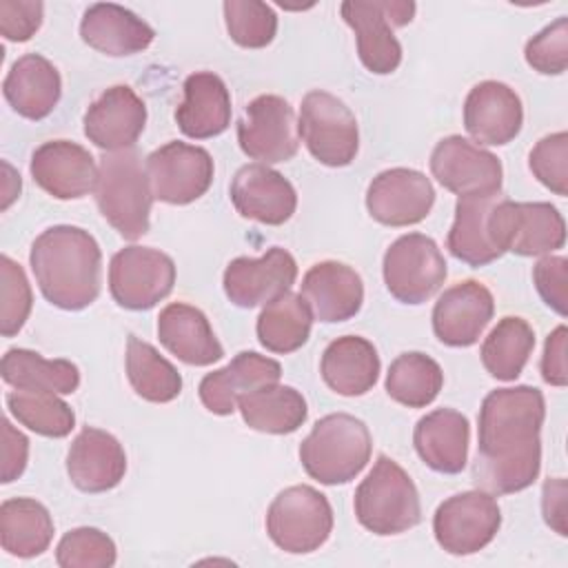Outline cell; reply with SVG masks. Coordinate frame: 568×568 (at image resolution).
I'll use <instances>...</instances> for the list:
<instances>
[{"label": "cell", "instance_id": "6da1fadb", "mask_svg": "<svg viewBox=\"0 0 568 568\" xmlns=\"http://www.w3.org/2000/svg\"><path fill=\"white\" fill-rule=\"evenodd\" d=\"M546 402L535 386L490 390L479 408L475 484L490 495L528 488L541 468V424Z\"/></svg>", "mask_w": 568, "mask_h": 568}, {"label": "cell", "instance_id": "7a4b0ae2", "mask_svg": "<svg viewBox=\"0 0 568 568\" xmlns=\"http://www.w3.org/2000/svg\"><path fill=\"white\" fill-rule=\"evenodd\" d=\"M36 282L58 308L82 311L100 295L102 253L95 237L71 224L42 231L29 253Z\"/></svg>", "mask_w": 568, "mask_h": 568}, {"label": "cell", "instance_id": "3957f363", "mask_svg": "<svg viewBox=\"0 0 568 568\" xmlns=\"http://www.w3.org/2000/svg\"><path fill=\"white\" fill-rule=\"evenodd\" d=\"M371 450L373 439L362 419L348 413H331L300 444V462L315 481L337 486L348 484L364 470Z\"/></svg>", "mask_w": 568, "mask_h": 568}, {"label": "cell", "instance_id": "277c9868", "mask_svg": "<svg viewBox=\"0 0 568 568\" xmlns=\"http://www.w3.org/2000/svg\"><path fill=\"white\" fill-rule=\"evenodd\" d=\"M93 193L102 217L124 240L133 242L149 231L153 193L135 149L111 151L100 158Z\"/></svg>", "mask_w": 568, "mask_h": 568}, {"label": "cell", "instance_id": "5b68a950", "mask_svg": "<svg viewBox=\"0 0 568 568\" xmlns=\"http://www.w3.org/2000/svg\"><path fill=\"white\" fill-rule=\"evenodd\" d=\"M355 517L375 535H399L422 521L419 493L408 473L390 457L379 455L355 490Z\"/></svg>", "mask_w": 568, "mask_h": 568}, {"label": "cell", "instance_id": "8992f818", "mask_svg": "<svg viewBox=\"0 0 568 568\" xmlns=\"http://www.w3.org/2000/svg\"><path fill=\"white\" fill-rule=\"evenodd\" d=\"M333 530V508L320 490L300 484L284 488L266 510L271 541L291 555H306L326 544Z\"/></svg>", "mask_w": 568, "mask_h": 568}, {"label": "cell", "instance_id": "52a82bcc", "mask_svg": "<svg viewBox=\"0 0 568 568\" xmlns=\"http://www.w3.org/2000/svg\"><path fill=\"white\" fill-rule=\"evenodd\" d=\"M344 22L355 31L362 64L377 75L393 73L402 62V44L393 27H404L415 16V2L346 0L339 7Z\"/></svg>", "mask_w": 568, "mask_h": 568}, {"label": "cell", "instance_id": "ba28073f", "mask_svg": "<svg viewBox=\"0 0 568 568\" xmlns=\"http://www.w3.org/2000/svg\"><path fill=\"white\" fill-rule=\"evenodd\" d=\"M300 138L308 153L326 166H348L359 149L353 111L328 91H308L300 106Z\"/></svg>", "mask_w": 568, "mask_h": 568}, {"label": "cell", "instance_id": "9c48e42d", "mask_svg": "<svg viewBox=\"0 0 568 568\" xmlns=\"http://www.w3.org/2000/svg\"><path fill=\"white\" fill-rule=\"evenodd\" d=\"M384 284L402 304H424L446 280V260L433 237L406 233L384 253Z\"/></svg>", "mask_w": 568, "mask_h": 568}, {"label": "cell", "instance_id": "30bf717a", "mask_svg": "<svg viewBox=\"0 0 568 568\" xmlns=\"http://www.w3.org/2000/svg\"><path fill=\"white\" fill-rule=\"evenodd\" d=\"M490 231L501 253L544 255L566 244V222L550 202H513L506 195L490 213Z\"/></svg>", "mask_w": 568, "mask_h": 568}, {"label": "cell", "instance_id": "8fae6325", "mask_svg": "<svg viewBox=\"0 0 568 568\" xmlns=\"http://www.w3.org/2000/svg\"><path fill=\"white\" fill-rule=\"evenodd\" d=\"M175 284L173 260L151 246H126L111 257L109 291L118 306L129 311L153 308Z\"/></svg>", "mask_w": 568, "mask_h": 568}, {"label": "cell", "instance_id": "7c38bea8", "mask_svg": "<svg viewBox=\"0 0 568 568\" xmlns=\"http://www.w3.org/2000/svg\"><path fill=\"white\" fill-rule=\"evenodd\" d=\"M499 526V504L481 488L444 499L433 517L435 539L450 555L479 552L495 539Z\"/></svg>", "mask_w": 568, "mask_h": 568}, {"label": "cell", "instance_id": "4fadbf2b", "mask_svg": "<svg viewBox=\"0 0 568 568\" xmlns=\"http://www.w3.org/2000/svg\"><path fill=\"white\" fill-rule=\"evenodd\" d=\"M146 178L153 200L189 204L202 197L213 182V158L206 149L186 142H166L146 158Z\"/></svg>", "mask_w": 568, "mask_h": 568}, {"label": "cell", "instance_id": "5bb4252c", "mask_svg": "<svg viewBox=\"0 0 568 568\" xmlns=\"http://www.w3.org/2000/svg\"><path fill=\"white\" fill-rule=\"evenodd\" d=\"M240 149L260 164L286 162L297 153L300 131L293 106L280 95H257L237 122Z\"/></svg>", "mask_w": 568, "mask_h": 568}, {"label": "cell", "instance_id": "9a60e30c", "mask_svg": "<svg viewBox=\"0 0 568 568\" xmlns=\"http://www.w3.org/2000/svg\"><path fill=\"white\" fill-rule=\"evenodd\" d=\"M430 173L444 189L459 197L497 193L501 191L504 178L499 158L462 135H448L435 144Z\"/></svg>", "mask_w": 568, "mask_h": 568}, {"label": "cell", "instance_id": "2e32d148", "mask_svg": "<svg viewBox=\"0 0 568 568\" xmlns=\"http://www.w3.org/2000/svg\"><path fill=\"white\" fill-rule=\"evenodd\" d=\"M435 204L430 180L415 169H386L366 191V209L384 226H410L422 222Z\"/></svg>", "mask_w": 568, "mask_h": 568}, {"label": "cell", "instance_id": "e0dca14e", "mask_svg": "<svg viewBox=\"0 0 568 568\" xmlns=\"http://www.w3.org/2000/svg\"><path fill=\"white\" fill-rule=\"evenodd\" d=\"M297 277L293 255L280 246L268 248L262 257H235L229 262L222 284L226 297L240 308L266 306L288 293Z\"/></svg>", "mask_w": 568, "mask_h": 568}, {"label": "cell", "instance_id": "ac0fdd59", "mask_svg": "<svg viewBox=\"0 0 568 568\" xmlns=\"http://www.w3.org/2000/svg\"><path fill=\"white\" fill-rule=\"evenodd\" d=\"M98 164L93 155L69 140H49L31 155L33 182L58 200H78L95 189Z\"/></svg>", "mask_w": 568, "mask_h": 568}, {"label": "cell", "instance_id": "d6986e66", "mask_svg": "<svg viewBox=\"0 0 568 568\" xmlns=\"http://www.w3.org/2000/svg\"><path fill=\"white\" fill-rule=\"evenodd\" d=\"M493 293L477 280L459 282L446 288L433 308L435 337L455 348L475 344L493 320Z\"/></svg>", "mask_w": 568, "mask_h": 568}, {"label": "cell", "instance_id": "ffe728a7", "mask_svg": "<svg viewBox=\"0 0 568 568\" xmlns=\"http://www.w3.org/2000/svg\"><path fill=\"white\" fill-rule=\"evenodd\" d=\"M524 124V106L515 89L497 80L475 84L464 102V126L468 135L488 146L515 140Z\"/></svg>", "mask_w": 568, "mask_h": 568}, {"label": "cell", "instance_id": "44dd1931", "mask_svg": "<svg viewBox=\"0 0 568 568\" xmlns=\"http://www.w3.org/2000/svg\"><path fill=\"white\" fill-rule=\"evenodd\" d=\"M146 124V106L126 84L106 89L84 113V135L104 153L133 149Z\"/></svg>", "mask_w": 568, "mask_h": 568}, {"label": "cell", "instance_id": "7402d4cb", "mask_svg": "<svg viewBox=\"0 0 568 568\" xmlns=\"http://www.w3.org/2000/svg\"><path fill=\"white\" fill-rule=\"evenodd\" d=\"M231 202L242 217L280 226L295 213L297 193L293 184L266 164L242 166L231 182Z\"/></svg>", "mask_w": 568, "mask_h": 568}, {"label": "cell", "instance_id": "603a6c76", "mask_svg": "<svg viewBox=\"0 0 568 568\" xmlns=\"http://www.w3.org/2000/svg\"><path fill=\"white\" fill-rule=\"evenodd\" d=\"M71 484L82 493H104L115 488L126 473L122 444L106 430L84 426L67 455Z\"/></svg>", "mask_w": 568, "mask_h": 568}, {"label": "cell", "instance_id": "cb8c5ba5", "mask_svg": "<svg viewBox=\"0 0 568 568\" xmlns=\"http://www.w3.org/2000/svg\"><path fill=\"white\" fill-rule=\"evenodd\" d=\"M282 377L280 362L255 351L237 353L226 366L209 373L200 382V399L213 415H231L237 399L255 388L277 384Z\"/></svg>", "mask_w": 568, "mask_h": 568}, {"label": "cell", "instance_id": "d4e9b609", "mask_svg": "<svg viewBox=\"0 0 568 568\" xmlns=\"http://www.w3.org/2000/svg\"><path fill=\"white\" fill-rule=\"evenodd\" d=\"M315 320L335 324L359 313L364 302L362 277L342 262H320L311 266L302 280V293Z\"/></svg>", "mask_w": 568, "mask_h": 568}, {"label": "cell", "instance_id": "484cf974", "mask_svg": "<svg viewBox=\"0 0 568 568\" xmlns=\"http://www.w3.org/2000/svg\"><path fill=\"white\" fill-rule=\"evenodd\" d=\"M184 100L175 109V122L186 138L206 140L231 124V93L224 80L211 71H195L184 80Z\"/></svg>", "mask_w": 568, "mask_h": 568}, {"label": "cell", "instance_id": "4316f807", "mask_svg": "<svg viewBox=\"0 0 568 568\" xmlns=\"http://www.w3.org/2000/svg\"><path fill=\"white\" fill-rule=\"evenodd\" d=\"M470 426L455 408H437L424 415L413 433V444L422 462L435 473L457 475L468 462Z\"/></svg>", "mask_w": 568, "mask_h": 568}, {"label": "cell", "instance_id": "83f0119b", "mask_svg": "<svg viewBox=\"0 0 568 568\" xmlns=\"http://www.w3.org/2000/svg\"><path fill=\"white\" fill-rule=\"evenodd\" d=\"M80 36L91 49L122 58L144 51L153 42L155 31L124 7L113 2H98L84 11Z\"/></svg>", "mask_w": 568, "mask_h": 568}, {"label": "cell", "instance_id": "f1b7e54d", "mask_svg": "<svg viewBox=\"0 0 568 568\" xmlns=\"http://www.w3.org/2000/svg\"><path fill=\"white\" fill-rule=\"evenodd\" d=\"M158 337L169 353L191 366H209L224 357L206 315L184 302H173L160 311Z\"/></svg>", "mask_w": 568, "mask_h": 568}, {"label": "cell", "instance_id": "f546056e", "mask_svg": "<svg viewBox=\"0 0 568 568\" xmlns=\"http://www.w3.org/2000/svg\"><path fill=\"white\" fill-rule=\"evenodd\" d=\"M501 197V191L457 197L455 222L448 231L446 246L468 266H486L504 255L490 231V213Z\"/></svg>", "mask_w": 568, "mask_h": 568}, {"label": "cell", "instance_id": "4dcf8cb0", "mask_svg": "<svg viewBox=\"0 0 568 568\" xmlns=\"http://www.w3.org/2000/svg\"><path fill=\"white\" fill-rule=\"evenodd\" d=\"M2 93L18 115L27 120H42L60 100V73L40 53H27L11 64L2 82Z\"/></svg>", "mask_w": 568, "mask_h": 568}, {"label": "cell", "instance_id": "1f68e13d", "mask_svg": "<svg viewBox=\"0 0 568 568\" xmlns=\"http://www.w3.org/2000/svg\"><path fill=\"white\" fill-rule=\"evenodd\" d=\"M320 371L331 390L344 397H357L375 386L379 355L366 337L344 335L326 346Z\"/></svg>", "mask_w": 568, "mask_h": 568}, {"label": "cell", "instance_id": "d6a6232c", "mask_svg": "<svg viewBox=\"0 0 568 568\" xmlns=\"http://www.w3.org/2000/svg\"><path fill=\"white\" fill-rule=\"evenodd\" d=\"M237 408L248 428L268 435L295 433L308 415L306 399L293 386H262L237 399Z\"/></svg>", "mask_w": 568, "mask_h": 568}, {"label": "cell", "instance_id": "836d02e7", "mask_svg": "<svg viewBox=\"0 0 568 568\" xmlns=\"http://www.w3.org/2000/svg\"><path fill=\"white\" fill-rule=\"evenodd\" d=\"M53 539L49 510L31 497L4 499L0 506V544L13 557H38Z\"/></svg>", "mask_w": 568, "mask_h": 568}, {"label": "cell", "instance_id": "e575fe53", "mask_svg": "<svg viewBox=\"0 0 568 568\" xmlns=\"http://www.w3.org/2000/svg\"><path fill=\"white\" fill-rule=\"evenodd\" d=\"M2 379L22 390L69 395L80 386V371L69 359H44L29 348H9L0 364Z\"/></svg>", "mask_w": 568, "mask_h": 568}, {"label": "cell", "instance_id": "d590c367", "mask_svg": "<svg viewBox=\"0 0 568 568\" xmlns=\"http://www.w3.org/2000/svg\"><path fill=\"white\" fill-rule=\"evenodd\" d=\"M313 313L300 293H284L268 302L257 317V339L271 353H293L308 342Z\"/></svg>", "mask_w": 568, "mask_h": 568}, {"label": "cell", "instance_id": "8d00e7d4", "mask_svg": "<svg viewBox=\"0 0 568 568\" xmlns=\"http://www.w3.org/2000/svg\"><path fill=\"white\" fill-rule=\"evenodd\" d=\"M535 348V331L521 317H504L481 344L484 368L501 382H513L521 375Z\"/></svg>", "mask_w": 568, "mask_h": 568}, {"label": "cell", "instance_id": "74e56055", "mask_svg": "<svg viewBox=\"0 0 568 568\" xmlns=\"http://www.w3.org/2000/svg\"><path fill=\"white\" fill-rule=\"evenodd\" d=\"M126 377L133 390L153 404H166L182 393L178 368L162 357L149 342L129 335L126 339Z\"/></svg>", "mask_w": 568, "mask_h": 568}, {"label": "cell", "instance_id": "f35d334b", "mask_svg": "<svg viewBox=\"0 0 568 568\" xmlns=\"http://www.w3.org/2000/svg\"><path fill=\"white\" fill-rule=\"evenodd\" d=\"M444 373L439 364L417 351L402 353L390 362L386 373V393L402 406L424 408L439 395Z\"/></svg>", "mask_w": 568, "mask_h": 568}, {"label": "cell", "instance_id": "ab89813d", "mask_svg": "<svg viewBox=\"0 0 568 568\" xmlns=\"http://www.w3.org/2000/svg\"><path fill=\"white\" fill-rule=\"evenodd\" d=\"M7 408L22 426L44 437H67L75 426L71 406L58 393L16 388L7 393Z\"/></svg>", "mask_w": 568, "mask_h": 568}, {"label": "cell", "instance_id": "60d3db41", "mask_svg": "<svg viewBox=\"0 0 568 568\" xmlns=\"http://www.w3.org/2000/svg\"><path fill=\"white\" fill-rule=\"evenodd\" d=\"M224 22L231 40L244 49H262L277 33L275 11L260 0H226Z\"/></svg>", "mask_w": 568, "mask_h": 568}, {"label": "cell", "instance_id": "b9f144b4", "mask_svg": "<svg viewBox=\"0 0 568 568\" xmlns=\"http://www.w3.org/2000/svg\"><path fill=\"white\" fill-rule=\"evenodd\" d=\"M115 557L113 539L89 526L69 530L55 548V561L62 568H111Z\"/></svg>", "mask_w": 568, "mask_h": 568}, {"label": "cell", "instance_id": "7bdbcfd3", "mask_svg": "<svg viewBox=\"0 0 568 568\" xmlns=\"http://www.w3.org/2000/svg\"><path fill=\"white\" fill-rule=\"evenodd\" d=\"M0 333L13 337L29 320L33 295L27 275L9 255L0 257Z\"/></svg>", "mask_w": 568, "mask_h": 568}, {"label": "cell", "instance_id": "ee69618b", "mask_svg": "<svg viewBox=\"0 0 568 568\" xmlns=\"http://www.w3.org/2000/svg\"><path fill=\"white\" fill-rule=\"evenodd\" d=\"M528 166L546 189L566 197L568 195V133L559 131L541 138L528 155Z\"/></svg>", "mask_w": 568, "mask_h": 568}, {"label": "cell", "instance_id": "f6af8a7d", "mask_svg": "<svg viewBox=\"0 0 568 568\" xmlns=\"http://www.w3.org/2000/svg\"><path fill=\"white\" fill-rule=\"evenodd\" d=\"M526 62L544 75H559L568 67V20L557 18L526 42Z\"/></svg>", "mask_w": 568, "mask_h": 568}, {"label": "cell", "instance_id": "bcb514c9", "mask_svg": "<svg viewBox=\"0 0 568 568\" xmlns=\"http://www.w3.org/2000/svg\"><path fill=\"white\" fill-rule=\"evenodd\" d=\"M537 293L555 313H568V260L561 255H546L532 268Z\"/></svg>", "mask_w": 568, "mask_h": 568}, {"label": "cell", "instance_id": "7dc6e473", "mask_svg": "<svg viewBox=\"0 0 568 568\" xmlns=\"http://www.w3.org/2000/svg\"><path fill=\"white\" fill-rule=\"evenodd\" d=\"M44 4L38 0H2L0 33L9 42H27L42 24Z\"/></svg>", "mask_w": 568, "mask_h": 568}, {"label": "cell", "instance_id": "c3c4849f", "mask_svg": "<svg viewBox=\"0 0 568 568\" xmlns=\"http://www.w3.org/2000/svg\"><path fill=\"white\" fill-rule=\"evenodd\" d=\"M29 459V439L11 426V422L2 419V484L18 479Z\"/></svg>", "mask_w": 568, "mask_h": 568}, {"label": "cell", "instance_id": "681fc988", "mask_svg": "<svg viewBox=\"0 0 568 568\" xmlns=\"http://www.w3.org/2000/svg\"><path fill=\"white\" fill-rule=\"evenodd\" d=\"M566 339L568 331L566 326H557L544 344L541 355V377L550 386H566L568 384V368H566Z\"/></svg>", "mask_w": 568, "mask_h": 568}, {"label": "cell", "instance_id": "f907efd6", "mask_svg": "<svg viewBox=\"0 0 568 568\" xmlns=\"http://www.w3.org/2000/svg\"><path fill=\"white\" fill-rule=\"evenodd\" d=\"M541 510L546 524L561 537L568 535L566 528V479H546L541 490Z\"/></svg>", "mask_w": 568, "mask_h": 568}, {"label": "cell", "instance_id": "816d5d0a", "mask_svg": "<svg viewBox=\"0 0 568 568\" xmlns=\"http://www.w3.org/2000/svg\"><path fill=\"white\" fill-rule=\"evenodd\" d=\"M2 166H4V173H7V186H4L2 209H7V206L20 195V175H16L13 169H11L7 162H2Z\"/></svg>", "mask_w": 568, "mask_h": 568}]
</instances>
